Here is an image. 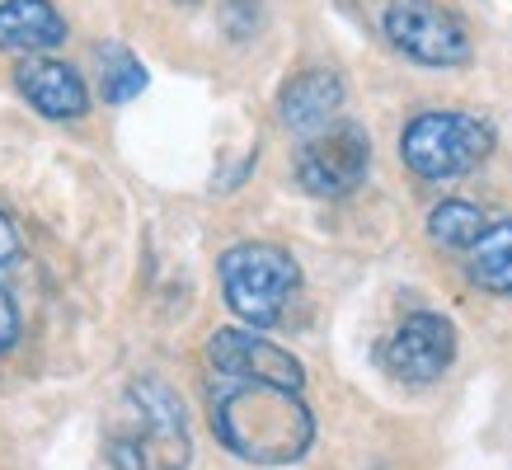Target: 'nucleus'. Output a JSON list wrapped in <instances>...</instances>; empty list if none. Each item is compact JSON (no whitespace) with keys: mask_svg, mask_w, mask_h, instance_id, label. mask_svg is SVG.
Segmentation results:
<instances>
[{"mask_svg":"<svg viewBox=\"0 0 512 470\" xmlns=\"http://www.w3.org/2000/svg\"><path fill=\"white\" fill-rule=\"evenodd\" d=\"M212 428L221 447L249 466H292L315 442V414L301 391L240 376H221L212 386Z\"/></svg>","mask_w":512,"mask_h":470,"instance_id":"nucleus-1","label":"nucleus"},{"mask_svg":"<svg viewBox=\"0 0 512 470\" xmlns=\"http://www.w3.org/2000/svg\"><path fill=\"white\" fill-rule=\"evenodd\" d=\"M113 470H184L193 461L188 414L160 381H132L109 423Z\"/></svg>","mask_w":512,"mask_h":470,"instance_id":"nucleus-2","label":"nucleus"},{"mask_svg":"<svg viewBox=\"0 0 512 470\" xmlns=\"http://www.w3.org/2000/svg\"><path fill=\"white\" fill-rule=\"evenodd\" d=\"M296 282H301V268L278 245H235L221 254V297L249 329L278 325Z\"/></svg>","mask_w":512,"mask_h":470,"instance_id":"nucleus-3","label":"nucleus"},{"mask_svg":"<svg viewBox=\"0 0 512 470\" xmlns=\"http://www.w3.org/2000/svg\"><path fill=\"white\" fill-rule=\"evenodd\" d=\"M489 151H494V127L475 113H419L400 137L404 165L423 179L470 174Z\"/></svg>","mask_w":512,"mask_h":470,"instance_id":"nucleus-4","label":"nucleus"},{"mask_svg":"<svg viewBox=\"0 0 512 470\" xmlns=\"http://www.w3.org/2000/svg\"><path fill=\"white\" fill-rule=\"evenodd\" d=\"M390 47L404 52L419 66H466L470 62V33L437 0H395L381 19Z\"/></svg>","mask_w":512,"mask_h":470,"instance_id":"nucleus-5","label":"nucleus"},{"mask_svg":"<svg viewBox=\"0 0 512 470\" xmlns=\"http://www.w3.org/2000/svg\"><path fill=\"white\" fill-rule=\"evenodd\" d=\"M372 160V141L357 123H329L325 132H315L301 156H296V179L315 198H343L362 184Z\"/></svg>","mask_w":512,"mask_h":470,"instance_id":"nucleus-6","label":"nucleus"},{"mask_svg":"<svg viewBox=\"0 0 512 470\" xmlns=\"http://www.w3.org/2000/svg\"><path fill=\"white\" fill-rule=\"evenodd\" d=\"M451 358H456V329H451V320L433 311H419L386 339L381 367L395 381H404V386H428V381H437L447 372Z\"/></svg>","mask_w":512,"mask_h":470,"instance_id":"nucleus-7","label":"nucleus"},{"mask_svg":"<svg viewBox=\"0 0 512 470\" xmlns=\"http://www.w3.org/2000/svg\"><path fill=\"white\" fill-rule=\"evenodd\" d=\"M207 358L217 367V376H240V381H273V386H287V391H301L306 386V372L301 362L287 353V348L268 344L259 329H217L212 344H207Z\"/></svg>","mask_w":512,"mask_h":470,"instance_id":"nucleus-8","label":"nucleus"},{"mask_svg":"<svg viewBox=\"0 0 512 470\" xmlns=\"http://www.w3.org/2000/svg\"><path fill=\"white\" fill-rule=\"evenodd\" d=\"M15 85H19V94L29 99L33 109L43 113V118H57V123L80 118L85 104H90L76 71H71L66 62H57V57H47V52L24 57V62L15 66Z\"/></svg>","mask_w":512,"mask_h":470,"instance_id":"nucleus-9","label":"nucleus"},{"mask_svg":"<svg viewBox=\"0 0 512 470\" xmlns=\"http://www.w3.org/2000/svg\"><path fill=\"white\" fill-rule=\"evenodd\" d=\"M343 109V80L334 71H306V76H296L278 99V113L282 123L292 127V132H325Z\"/></svg>","mask_w":512,"mask_h":470,"instance_id":"nucleus-10","label":"nucleus"},{"mask_svg":"<svg viewBox=\"0 0 512 470\" xmlns=\"http://www.w3.org/2000/svg\"><path fill=\"white\" fill-rule=\"evenodd\" d=\"M66 38V19L52 10V0H0V52L38 57Z\"/></svg>","mask_w":512,"mask_h":470,"instance_id":"nucleus-11","label":"nucleus"},{"mask_svg":"<svg viewBox=\"0 0 512 470\" xmlns=\"http://www.w3.org/2000/svg\"><path fill=\"white\" fill-rule=\"evenodd\" d=\"M466 273L484 292H512V221H489V231L466 250Z\"/></svg>","mask_w":512,"mask_h":470,"instance_id":"nucleus-12","label":"nucleus"},{"mask_svg":"<svg viewBox=\"0 0 512 470\" xmlns=\"http://www.w3.org/2000/svg\"><path fill=\"white\" fill-rule=\"evenodd\" d=\"M484 231H489V217H484L475 203H466V198H447V203H437L433 217H428V235H433L442 250L466 254Z\"/></svg>","mask_w":512,"mask_h":470,"instance_id":"nucleus-13","label":"nucleus"},{"mask_svg":"<svg viewBox=\"0 0 512 470\" xmlns=\"http://www.w3.org/2000/svg\"><path fill=\"white\" fill-rule=\"evenodd\" d=\"M99 85L109 104H127L146 90V66L137 62V52L123 43H104L99 47Z\"/></svg>","mask_w":512,"mask_h":470,"instance_id":"nucleus-14","label":"nucleus"},{"mask_svg":"<svg viewBox=\"0 0 512 470\" xmlns=\"http://www.w3.org/2000/svg\"><path fill=\"white\" fill-rule=\"evenodd\" d=\"M15 339H19V311H15V301H10V292L0 287V353L15 348Z\"/></svg>","mask_w":512,"mask_h":470,"instance_id":"nucleus-15","label":"nucleus"},{"mask_svg":"<svg viewBox=\"0 0 512 470\" xmlns=\"http://www.w3.org/2000/svg\"><path fill=\"white\" fill-rule=\"evenodd\" d=\"M15 254H19V235H15V226H10V217L0 212V268L10 264Z\"/></svg>","mask_w":512,"mask_h":470,"instance_id":"nucleus-16","label":"nucleus"},{"mask_svg":"<svg viewBox=\"0 0 512 470\" xmlns=\"http://www.w3.org/2000/svg\"><path fill=\"white\" fill-rule=\"evenodd\" d=\"M179 5H193V0H179Z\"/></svg>","mask_w":512,"mask_h":470,"instance_id":"nucleus-17","label":"nucleus"}]
</instances>
